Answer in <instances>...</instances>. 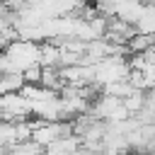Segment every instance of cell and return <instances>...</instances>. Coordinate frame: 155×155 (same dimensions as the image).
Segmentation results:
<instances>
[{"label":"cell","mask_w":155,"mask_h":155,"mask_svg":"<svg viewBox=\"0 0 155 155\" xmlns=\"http://www.w3.org/2000/svg\"><path fill=\"white\" fill-rule=\"evenodd\" d=\"M29 99L17 90V92H5L0 94V119L7 121H19V119H29Z\"/></svg>","instance_id":"obj_1"},{"label":"cell","mask_w":155,"mask_h":155,"mask_svg":"<svg viewBox=\"0 0 155 155\" xmlns=\"http://www.w3.org/2000/svg\"><path fill=\"white\" fill-rule=\"evenodd\" d=\"M133 29H136L138 34H153V31H155V10H153V2H150V0L143 5L140 15L136 17Z\"/></svg>","instance_id":"obj_2"}]
</instances>
